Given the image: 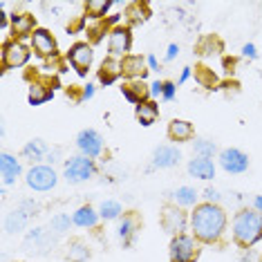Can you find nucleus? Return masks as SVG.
<instances>
[{"label":"nucleus","mask_w":262,"mask_h":262,"mask_svg":"<svg viewBox=\"0 0 262 262\" xmlns=\"http://www.w3.org/2000/svg\"><path fill=\"white\" fill-rule=\"evenodd\" d=\"M65 94L68 99H72V103H83V85H68L65 88Z\"/></svg>","instance_id":"obj_36"},{"label":"nucleus","mask_w":262,"mask_h":262,"mask_svg":"<svg viewBox=\"0 0 262 262\" xmlns=\"http://www.w3.org/2000/svg\"><path fill=\"white\" fill-rule=\"evenodd\" d=\"M186 168L190 177L202 180V182H208L215 177V164H213V159H206V157H193Z\"/></svg>","instance_id":"obj_24"},{"label":"nucleus","mask_w":262,"mask_h":262,"mask_svg":"<svg viewBox=\"0 0 262 262\" xmlns=\"http://www.w3.org/2000/svg\"><path fill=\"white\" fill-rule=\"evenodd\" d=\"M202 198H204V202H208V204H220V193L215 188H204V195H202Z\"/></svg>","instance_id":"obj_38"},{"label":"nucleus","mask_w":262,"mask_h":262,"mask_svg":"<svg viewBox=\"0 0 262 262\" xmlns=\"http://www.w3.org/2000/svg\"><path fill=\"white\" fill-rule=\"evenodd\" d=\"M29 47H32L34 54H36L38 58H43V61L58 54V45H56L54 34L45 27H38L36 32H34V36L29 38Z\"/></svg>","instance_id":"obj_12"},{"label":"nucleus","mask_w":262,"mask_h":262,"mask_svg":"<svg viewBox=\"0 0 262 262\" xmlns=\"http://www.w3.org/2000/svg\"><path fill=\"white\" fill-rule=\"evenodd\" d=\"M164 94V81H155L150 83V97L152 99H157V97H162Z\"/></svg>","instance_id":"obj_40"},{"label":"nucleus","mask_w":262,"mask_h":262,"mask_svg":"<svg viewBox=\"0 0 262 262\" xmlns=\"http://www.w3.org/2000/svg\"><path fill=\"white\" fill-rule=\"evenodd\" d=\"M198 190H195L193 186H180L175 190V193H172V200H175V204L177 206H198L200 202H198Z\"/></svg>","instance_id":"obj_31"},{"label":"nucleus","mask_w":262,"mask_h":262,"mask_svg":"<svg viewBox=\"0 0 262 262\" xmlns=\"http://www.w3.org/2000/svg\"><path fill=\"white\" fill-rule=\"evenodd\" d=\"M141 215L137 211H128V213H123V217H121V222H119V229H117V235H119V240H121L123 247H130V244L135 242V237H137V231L141 229Z\"/></svg>","instance_id":"obj_15"},{"label":"nucleus","mask_w":262,"mask_h":262,"mask_svg":"<svg viewBox=\"0 0 262 262\" xmlns=\"http://www.w3.org/2000/svg\"><path fill=\"white\" fill-rule=\"evenodd\" d=\"M119 90H121L123 99H126L128 103H133L135 108L152 99L150 97V85H148L146 81H123Z\"/></svg>","instance_id":"obj_16"},{"label":"nucleus","mask_w":262,"mask_h":262,"mask_svg":"<svg viewBox=\"0 0 262 262\" xmlns=\"http://www.w3.org/2000/svg\"><path fill=\"white\" fill-rule=\"evenodd\" d=\"M65 260L68 262H88L90 260V247H88L81 237H74V240H70V244H68Z\"/></svg>","instance_id":"obj_29"},{"label":"nucleus","mask_w":262,"mask_h":262,"mask_svg":"<svg viewBox=\"0 0 262 262\" xmlns=\"http://www.w3.org/2000/svg\"><path fill=\"white\" fill-rule=\"evenodd\" d=\"M146 61H148V70H150V72H157V70H159V61H157V58H155L152 54H148Z\"/></svg>","instance_id":"obj_44"},{"label":"nucleus","mask_w":262,"mask_h":262,"mask_svg":"<svg viewBox=\"0 0 262 262\" xmlns=\"http://www.w3.org/2000/svg\"><path fill=\"white\" fill-rule=\"evenodd\" d=\"M193 76H195V83L200 88H204L206 92H217L220 90V76L213 68H208L206 63H195L193 68Z\"/></svg>","instance_id":"obj_20"},{"label":"nucleus","mask_w":262,"mask_h":262,"mask_svg":"<svg viewBox=\"0 0 262 262\" xmlns=\"http://www.w3.org/2000/svg\"><path fill=\"white\" fill-rule=\"evenodd\" d=\"M166 135H168L170 141L175 144H182V141H190L195 137V126L186 119H172L166 128Z\"/></svg>","instance_id":"obj_23"},{"label":"nucleus","mask_w":262,"mask_h":262,"mask_svg":"<svg viewBox=\"0 0 262 262\" xmlns=\"http://www.w3.org/2000/svg\"><path fill=\"white\" fill-rule=\"evenodd\" d=\"M20 172H23V166H20V162L14 157V155H9V152L0 155V175H3L5 186L14 184L20 177Z\"/></svg>","instance_id":"obj_25"},{"label":"nucleus","mask_w":262,"mask_h":262,"mask_svg":"<svg viewBox=\"0 0 262 262\" xmlns=\"http://www.w3.org/2000/svg\"><path fill=\"white\" fill-rule=\"evenodd\" d=\"M99 211H94L90 204H83L72 213V222L74 226H81V229H94L99 224Z\"/></svg>","instance_id":"obj_26"},{"label":"nucleus","mask_w":262,"mask_h":262,"mask_svg":"<svg viewBox=\"0 0 262 262\" xmlns=\"http://www.w3.org/2000/svg\"><path fill=\"white\" fill-rule=\"evenodd\" d=\"M130 50H133V29L128 25L115 27L108 36V56L121 61L123 56L130 54Z\"/></svg>","instance_id":"obj_9"},{"label":"nucleus","mask_w":262,"mask_h":262,"mask_svg":"<svg viewBox=\"0 0 262 262\" xmlns=\"http://www.w3.org/2000/svg\"><path fill=\"white\" fill-rule=\"evenodd\" d=\"M92 97H94V85L92 83H85V85H83V99L90 101Z\"/></svg>","instance_id":"obj_43"},{"label":"nucleus","mask_w":262,"mask_h":262,"mask_svg":"<svg viewBox=\"0 0 262 262\" xmlns=\"http://www.w3.org/2000/svg\"><path fill=\"white\" fill-rule=\"evenodd\" d=\"M193 148H195V157H206V159H211L217 150L215 141H211V139H195Z\"/></svg>","instance_id":"obj_33"},{"label":"nucleus","mask_w":262,"mask_h":262,"mask_svg":"<svg viewBox=\"0 0 262 262\" xmlns=\"http://www.w3.org/2000/svg\"><path fill=\"white\" fill-rule=\"evenodd\" d=\"M159 222H162V229L166 233H170L172 237L186 233V229L190 226V215L184 211L182 206H177L175 202L172 204H164L162 206V215H159Z\"/></svg>","instance_id":"obj_5"},{"label":"nucleus","mask_w":262,"mask_h":262,"mask_svg":"<svg viewBox=\"0 0 262 262\" xmlns=\"http://www.w3.org/2000/svg\"><path fill=\"white\" fill-rule=\"evenodd\" d=\"M112 0H88V3H83V11H85V18L90 20H103L108 18V11L112 9Z\"/></svg>","instance_id":"obj_28"},{"label":"nucleus","mask_w":262,"mask_h":262,"mask_svg":"<svg viewBox=\"0 0 262 262\" xmlns=\"http://www.w3.org/2000/svg\"><path fill=\"white\" fill-rule=\"evenodd\" d=\"M148 18H150V5H148L146 0H133V3H128L126 9H123V20H126V25L130 29L146 23Z\"/></svg>","instance_id":"obj_18"},{"label":"nucleus","mask_w":262,"mask_h":262,"mask_svg":"<svg viewBox=\"0 0 262 262\" xmlns=\"http://www.w3.org/2000/svg\"><path fill=\"white\" fill-rule=\"evenodd\" d=\"M94 172H97V164H94V159L85 157V155L70 157L68 162H65V168H63V175L70 184L88 182L90 177H94Z\"/></svg>","instance_id":"obj_6"},{"label":"nucleus","mask_w":262,"mask_h":262,"mask_svg":"<svg viewBox=\"0 0 262 262\" xmlns=\"http://www.w3.org/2000/svg\"><path fill=\"white\" fill-rule=\"evenodd\" d=\"M47 152H50V148L43 139H32L23 146V157L29 159V162H40V159H45Z\"/></svg>","instance_id":"obj_30"},{"label":"nucleus","mask_w":262,"mask_h":262,"mask_svg":"<svg viewBox=\"0 0 262 262\" xmlns=\"http://www.w3.org/2000/svg\"><path fill=\"white\" fill-rule=\"evenodd\" d=\"M231 240L242 251H249L262 240V213L255 208H240L231 222Z\"/></svg>","instance_id":"obj_2"},{"label":"nucleus","mask_w":262,"mask_h":262,"mask_svg":"<svg viewBox=\"0 0 262 262\" xmlns=\"http://www.w3.org/2000/svg\"><path fill=\"white\" fill-rule=\"evenodd\" d=\"M76 148L81 150V155L94 159L103 152V137H101L94 128H85L76 135Z\"/></svg>","instance_id":"obj_14"},{"label":"nucleus","mask_w":262,"mask_h":262,"mask_svg":"<svg viewBox=\"0 0 262 262\" xmlns=\"http://www.w3.org/2000/svg\"><path fill=\"white\" fill-rule=\"evenodd\" d=\"M175 92H177V83L175 81H164V94H162V99L164 101H172V99H175Z\"/></svg>","instance_id":"obj_37"},{"label":"nucleus","mask_w":262,"mask_h":262,"mask_svg":"<svg viewBox=\"0 0 262 262\" xmlns=\"http://www.w3.org/2000/svg\"><path fill=\"white\" fill-rule=\"evenodd\" d=\"M36 16L29 14V11H14L11 14V27H9V38L14 40H23L25 43L27 38L34 36L36 32Z\"/></svg>","instance_id":"obj_11"},{"label":"nucleus","mask_w":262,"mask_h":262,"mask_svg":"<svg viewBox=\"0 0 262 262\" xmlns=\"http://www.w3.org/2000/svg\"><path fill=\"white\" fill-rule=\"evenodd\" d=\"M200 258V242L193 235L182 233L170 237L168 244V260L170 262H198Z\"/></svg>","instance_id":"obj_4"},{"label":"nucleus","mask_w":262,"mask_h":262,"mask_svg":"<svg viewBox=\"0 0 262 262\" xmlns=\"http://www.w3.org/2000/svg\"><path fill=\"white\" fill-rule=\"evenodd\" d=\"M258 262H262V255H260V260H258Z\"/></svg>","instance_id":"obj_47"},{"label":"nucleus","mask_w":262,"mask_h":262,"mask_svg":"<svg viewBox=\"0 0 262 262\" xmlns=\"http://www.w3.org/2000/svg\"><path fill=\"white\" fill-rule=\"evenodd\" d=\"M119 79H121V61L112 58V56H105L97 70V81L103 88H108L112 83H117Z\"/></svg>","instance_id":"obj_19"},{"label":"nucleus","mask_w":262,"mask_h":262,"mask_svg":"<svg viewBox=\"0 0 262 262\" xmlns=\"http://www.w3.org/2000/svg\"><path fill=\"white\" fill-rule=\"evenodd\" d=\"M253 208L262 213V195H255V198H253Z\"/></svg>","instance_id":"obj_46"},{"label":"nucleus","mask_w":262,"mask_h":262,"mask_svg":"<svg viewBox=\"0 0 262 262\" xmlns=\"http://www.w3.org/2000/svg\"><path fill=\"white\" fill-rule=\"evenodd\" d=\"M25 182H27V186L32 188V190L45 193V190H52V188L56 186L58 175H56V170L52 168V166H47V164H36V166H32V168L27 170Z\"/></svg>","instance_id":"obj_8"},{"label":"nucleus","mask_w":262,"mask_h":262,"mask_svg":"<svg viewBox=\"0 0 262 262\" xmlns=\"http://www.w3.org/2000/svg\"><path fill=\"white\" fill-rule=\"evenodd\" d=\"M65 58L79 76H88V70L92 68L94 61V47L88 40H79V43L70 45V50L65 52Z\"/></svg>","instance_id":"obj_7"},{"label":"nucleus","mask_w":262,"mask_h":262,"mask_svg":"<svg viewBox=\"0 0 262 262\" xmlns=\"http://www.w3.org/2000/svg\"><path fill=\"white\" fill-rule=\"evenodd\" d=\"M148 61L141 54H128L121 58V79L123 81H146L148 76Z\"/></svg>","instance_id":"obj_13"},{"label":"nucleus","mask_w":262,"mask_h":262,"mask_svg":"<svg viewBox=\"0 0 262 262\" xmlns=\"http://www.w3.org/2000/svg\"><path fill=\"white\" fill-rule=\"evenodd\" d=\"M182 159V152L177 150V146H157L152 152V166L155 168H172V166H177Z\"/></svg>","instance_id":"obj_21"},{"label":"nucleus","mask_w":262,"mask_h":262,"mask_svg":"<svg viewBox=\"0 0 262 262\" xmlns=\"http://www.w3.org/2000/svg\"><path fill=\"white\" fill-rule=\"evenodd\" d=\"M32 58V47L23 40H14V38H5L3 47H0V68L3 72L7 70H18L25 68Z\"/></svg>","instance_id":"obj_3"},{"label":"nucleus","mask_w":262,"mask_h":262,"mask_svg":"<svg viewBox=\"0 0 262 262\" xmlns=\"http://www.w3.org/2000/svg\"><path fill=\"white\" fill-rule=\"evenodd\" d=\"M34 215H36V202H34V200H23L20 204L16 206L7 217H5V231H7V233L23 231Z\"/></svg>","instance_id":"obj_10"},{"label":"nucleus","mask_w":262,"mask_h":262,"mask_svg":"<svg viewBox=\"0 0 262 262\" xmlns=\"http://www.w3.org/2000/svg\"><path fill=\"white\" fill-rule=\"evenodd\" d=\"M242 54L249 58V61H255V58H258V52H255V45L253 43H247L242 47Z\"/></svg>","instance_id":"obj_39"},{"label":"nucleus","mask_w":262,"mask_h":262,"mask_svg":"<svg viewBox=\"0 0 262 262\" xmlns=\"http://www.w3.org/2000/svg\"><path fill=\"white\" fill-rule=\"evenodd\" d=\"M220 166L226 170V172H244L249 168V157L244 155L242 150H237V148H224V150H220Z\"/></svg>","instance_id":"obj_17"},{"label":"nucleus","mask_w":262,"mask_h":262,"mask_svg":"<svg viewBox=\"0 0 262 262\" xmlns=\"http://www.w3.org/2000/svg\"><path fill=\"white\" fill-rule=\"evenodd\" d=\"M229 215L220 204L200 202L190 213V231L200 244H220L226 233Z\"/></svg>","instance_id":"obj_1"},{"label":"nucleus","mask_w":262,"mask_h":262,"mask_svg":"<svg viewBox=\"0 0 262 262\" xmlns=\"http://www.w3.org/2000/svg\"><path fill=\"white\" fill-rule=\"evenodd\" d=\"M177 54H180V45L177 43H170L168 45V50H166V61H172Z\"/></svg>","instance_id":"obj_41"},{"label":"nucleus","mask_w":262,"mask_h":262,"mask_svg":"<svg viewBox=\"0 0 262 262\" xmlns=\"http://www.w3.org/2000/svg\"><path fill=\"white\" fill-rule=\"evenodd\" d=\"M74 222H72V217L68 215V213H58V215H54L52 217V222H50V226H52V231L54 233H65V231H70V226H72Z\"/></svg>","instance_id":"obj_34"},{"label":"nucleus","mask_w":262,"mask_h":262,"mask_svg":"<svg viewBox=\"0 0 262 262\" xmlns=\"http://www.w3.org/2000/svg\"><path fill=\"white\" fill-rule=\"evenodd\" d=\"M222 68H224L226 79H233L235 70H237V58L235 56H222Z\"/></svg>","instance_id":"obj_35"},{"label":"nucleus","mask_w":262,"mask_h":262,"mask_svg":"<svg viewBox=\"0 0 262 262\" xmlns=\"http://www.w3.org/2000/svg\"><path fill=\"white\" fill-rule=\"evenodd\" d=\"M99 215L103 220H119L123 215V206L119 204L117 200H105L103 204L99 206Z\"/></svg>","instance_id":"obj_32"},{"label":"nucleus","mask_w":262,"mask_h":262,"mask_svg":"<svg viewBox=\"0 0 262 262\" xmlns=\"http://www.w3.org/2000/svg\"><path fill=\"white\" fill-rule=\"evenodd\" d=\"M14 262H16V260H14Z\"/></svg>","instance_id":"obj_48"},{"label":"nucleus","mask_w":262,"mask_h":262,"mask_svg":"<svg viewBox=\"0 0 262 262\" xmlns=\"http://www.w3.org/2000/svg\"><path fill=\"white\" fill-rule=\"evenodd\" d=\"M190 74H193V68H184L182 74H180V81H177V85H184V83L190 79Z\"/></svg>","instance_id":"obj_42"},{"label":"nucleus","mask_w":262,"mask_h":262,"mask_svg":"<svg viewBox=\"0 0 262 262\" xmlns=\"http://www.w3.org/2000/svg\"><path fill=\"white\" fill-rule=\"evenodd\" d=\"M224 52V40L217 34H204L198 43H195V54L202 58H211V56H220Z\"/></svg>","instance_id":"obj_22"},{"label":"nucleus","mask_w":262,"mask_h":262,"mask_svg":"<svg viewBox=\"0 0 262 262\" xmlns=\"http://www.w3.org/2000/svg\"><path fill=\"white\" fill-rule=\"evenodd\" d=\"M135 117H137V121H139L144 128H150L152 123L159 119V103L155 99H150V101H146V103L137 105V108H135Z\"/></svg>","instance_id":"obj_27"},{"label":"nucleus","mask_w":262,"mask_h":262,"mask_svg":"<svg viewBox=\"0 0 262 262\" xmlns=\"http://www.w3.org/2000/svg\"><path fill=\"white\" fill-rule=\"evenodd\" d=\"M260 260V255H255L251 249L249 251H244V255H242V262H258Z\"/></svg>","instance_id":"obj_45"}]
</instances>
